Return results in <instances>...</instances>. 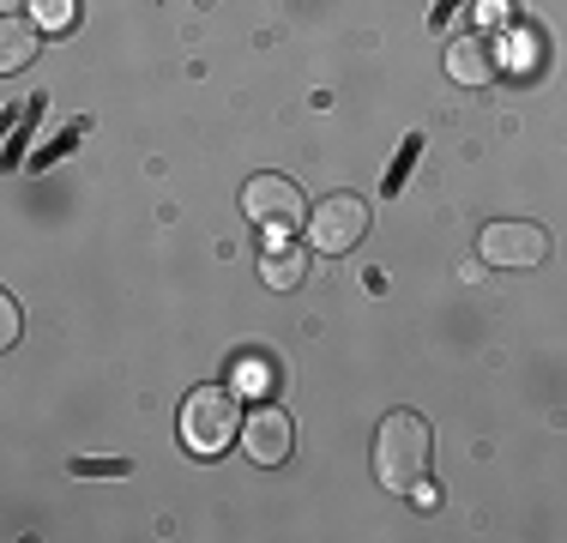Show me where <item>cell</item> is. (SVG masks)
<instances>
[{"mask_svg": "<svg viewBox=\"0 0 567 543\" xmlns=\"http://www.w3.org/2000/svg\"><path fill=\"white\" fill-rule=\"evenodd\" d=\"M429 453H435V434H429V423L416 411H393L374 429V478L393 495H411L429 478Z\"/></svg>", "mask_w": 567, "mask_h": 543, "instance_id": "6da1fadb", "label": "cell"}, {"mask_svg": "<svg viewBox=\"0 0 567 543\" xmlns=\"http://www.w3.org/2000/svg\"><path fill=\"white\" fill-rule=\"evenodd\" d=\"M175 429H182V447H187V453L218 459L224 447L241 434V399H236V387H194V392L182 399Z\"/></svg>", "mask_w": 567, "mask_h": 543, "instance_id": "7a4b0ae2", "label": "cell"}, {"mask_svg": "<svg viewBox=\"0 0 567 543\" xmlns=\"http://www.w3.org/2000/svg\"><path fill=\"white\" fill-rule=\"evenodd\" d=\"M362 236H369V199L362 194H327L308 212V242L320 254H350Z\"/></svg>", "mask_w": 567, "mask_h": 543, "instance_id": "3957f363", "label": "cell"}, {"mask_svg": "<svg viewBox=\"0 0 567 543\" xmlns=\"http://www.w3.org/2000/svg\"><path fill=\"white\" fill-rule=\"evenodd\" d=\"M241 212L254 217V224H266V248H278V242H290V224H302V194H296L284 175H254L248 187H241Z\"/></svg>", "mask_w": 567, "mask_h": 543, "instance_id": "277c9868", "label": "cell"}, {"mask_svg": "<svg viewBox=\"0 0 567 543\" xmlns=\"http://www.w3.org/2000/svg\"><path fill=\"white\" fill-rule=\"evenodd\" d=\"M477 248H483V260H489V266H507V272L549 260V236L537 224H489Z\"/></svg>", "mask_w": 567, "mask_h": 543, "instance_id": "5b68a950", "label": "cell"}, {"mask_svg": "<svg viewBox=\"0 0 567 543\" xmlns=\"http://www.w3.org/2000/svg\"><path fill=\"white\" fill-rule=\"evenodd\" d=\"M290 417L278 411V404H260V411L241 423V447H248V459L254 465H284L290 459Z\"/></svg>", "mask_w": 567, "mask_h": 543, "instance_id": "8992f818", "label": "cell"}, {"mask_svg": "<svg viewBox=\"0 0 567 543\" xmlns=\"http://www.w3.org/2000/svg\"><path fill=\"white\" fill-rule=\"evenodd\" d=\"M495 73H502V54H495L489 37L465 31V37H453V43H447V79H453V85H489Z\"/></svg>", "mask_w": 567, "mask_h": 543, "instance_id": "52a82bcc", "label": "cell"}, {"mask_svg": "<svg viewBox=\"0 0 567 543\" xmlns=\"http://www.w3.org/2000/svg\"><path fill=\"white\" fill-rule=\"evenodd\" d=\"M260 278L272 284V290H302V278H308V248H296V242H278V248H266Z\"/></svg>", "mask_w": 567, "mask_h": 543, "instance_id": "ba28073f", "label": "cell"}, {"mask_svg": "<svg viewBox=\"0 0 567 543\" xmlns=\"http://www.w3.org/2000/svg\"><path fill=\"white\" fill-rule=\"evenodd\" d=\"M37 54V24L24 19H0V73H19Z\"/></svg>", "mask_w": 567, "mask_h": 543, "instance_id": "9c48e42d", "label": "cell"}, {"mask_svg": "<svg viewBox=\"0 0 567 543\" xmlns=\"http://www.w3.org/2000/svg\"><path fill=\"white\" fill-rule=\"evenodd\" d=\"M79 12V0H31V24H43V31H66Z\"/></svg>", "mask_w": 567, "mask_h": 543, "instance_id": "30bf717a", "label": "cell"}, {"mask_svg": "<svg viewBox=\"0 0 567 543\" xmlns=\"http://www.w3.org/2000/svg\"><path fill=\"white\" fill-rule=\"evenodd\" d=\"M416 157H423V133H411V140H404V152L393 157V170H386V187H381V194H399V187H404V175H411V163Z\"/></svg>", "mask_w": 567, "mask_h": 543, "instance_id": "8fae6325", "label": "cell"}, {"mask_svg": "<svg viewBox=\"0 0 567 543\" xmlns=\"http://www.w3.org/2000/svg\"><path fill=\"white\" fill-rule=\"evenodd\" d=\"M79 478H121L127 471V459H73Z\"/></svg>", "mask_w": 567, "mask_h": 543, "instance_id": "7c38bea8", "label": "cell"}, {"mask_svg": "<svg viewBox=\"0 0 567 543\" xmlns=\"http://www.w3.org/2000/svg\"><path fill=\"white\" fill-rule=\"evenodd\" d=\"M0 345H19V303L0 296Z\"/></svg>", "mask_w": 567, "mask_h": 543, "instance_id": "4fadbf2b", "label": "cell"}, {"mask_svg": "<svg viewBox=\"0 0 567 543\" xmlns=\"http://www.w3.org/2000/svg\"><path fill=\"white\" fill-rule=\"evenodd\" d=\"M411 501H416V508H435V501H441V495H435V489H429V478H423V483H416V489H411Z\"/></svg>", "mask_w": 567, "mask_h": 543, "instance_id": "5bb4252c", "label": "cell"}]
</instances>
